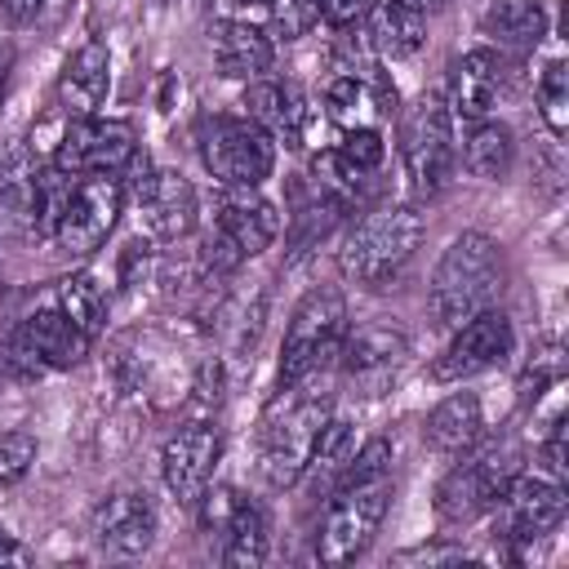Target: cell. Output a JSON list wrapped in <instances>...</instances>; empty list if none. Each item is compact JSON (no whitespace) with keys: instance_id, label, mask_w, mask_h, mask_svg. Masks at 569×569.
<instances>
[{"instance_id":"30bf717a","label":"cell","mask_w":569,"mask_h":569,"mask_svg":"<svg viewBox=\"0 0 569 569\" xmlns=\"http://www.w3.org/2000/svg\"><path fill=\"white\" fill-rule=\"evenodd\" d=\"M133 160H138L133 129L124 120H98V116L71 120L53 156V164L67 173H124Z\"/></svg>"},{"instance_id":"7c38bea8","label":"cell","mask_w":569,"mask_h":569,"mask_svg":"<svg viewBox=\"0 0 569 569\" xmlns=\"http://www.w3.org/2000/svg\"><path fill=\"white\" fill-rule=\"evenodd\" d=\"M560 516H565V489L560 480H542V476H516L493 502V520L507 542H533L551 533Z\"/></svg>"},{"instance_id":"d6a6232c","label":"cell","mask_w":569,"mask_h":569,"mask_svg":"<svg viewBox=\"0 0 569 569\" xmlns=\"http://www.w3.org/2000/svg\"><path fill=\"white\" fill-rule=\"evenodd\" d=\"M36 462V436L27 431H4L0 436V489L18 485Z\"/></svg>"},{"instance_id":"f35d334b","label":"cell","mask_w":569,"mask_h":569,"mask_svg":"<svg viewBox=\"0 0 569 569\" xmlns=\"http://www.w3.org/2000/svg\"><path fill=\"white\" fill-rule=\"evenodd\" d=\"M409 4H418V9H422V13H431V9H445V4H449V0H409Z\"/></svg>"},{"instance_id":"44dd1931","label":"cell","mask_w":569,"mask_h":569,"mask_svg":"<svg viewBox=\"0 0 569 569\" xmlns=\"http://www.w3.org/2000/svg\"><path fill=\"white\" fill-rule=\"evenodd\" d=\"M276 49L271 36L258 31L253 22H218L213 27V62L231 80H258L271 67Z\"/></svg>"},{"instance_id":"83f0119b","label":"cell","mask_w":569,"mask_h":569,"mask_svg":"<svg viewBox=\"0 0 569 569\" xmlns=\"http://www.w3.org/2000/svg\"><path fill=\"white\" fill-rule=\"evenodd\" d=\"M262 560H267V516H262V507L236 498L222 520V565L258 569Z\"/></svg>"},{"instance_id":"cb8c5ba5","label":"cell","mask_w":569,"mask_h":569,"mask_svg":"<svg viewBox=\"0 0 569 569\" xmlns=\"http://www.w3.org/2000/svg\"><path fill=\"white\" fill-rule=\"evenodd\" d=\"M356 427L347 422V418H329L325 427H320V436H316V449H311V458H307V467H302V476H307V485H311V498H329L338 485H342V476H347V467H351V458H356Z\"/></svg>"},{"instance_id":"f1b7e54d","label":"cell","mask_w":569,"mask_h":569,"mask_svg":"<svg viewBox=\"0 0 569 569\" xmlns=\"http://www.w3.org/2000/svg\"><path fill=\"white\" fill-rule=\"evenodd\" d=\"M49 302H53L76 329H84L89 338H93V333L102 329V320H107V293H102V284H98L89 271L58 280V289H53Z\"/></svg>"},{"instance_id":"603a6c76","label":"cell","mask_w":569,"mask_h":569,"mask_svg":"<svg viewBox=\"0 0 569 569\" xmlns=\"http://www.w3.org/2000/svg\"><path fill=\"white\" fill-rule=\"evenodd\" d=\"M480 31L507 53H529L547 36V9L538 0H493L480 18Z\"/></svg>"},{"instance_id":"2e32d148","label":"cell","mask_w":569,"mask_h":569,"mask_svg":"<svg viewBox=\"0 0 569 569\" xmlns=\"http://www.w3.org/2000/svg\"><path fill=\"white\" fill-rule=\"evenodd\" d=\"M342 369L356 387L365 391H382L387 382H396V373L405 369L409 360V338L387 329V325H360V329H347L342 338Z\"/></svg>"},{"instance_id":"4316f807","label":"cell","mask_w":569,"mask_h":569,"mask_svg":"<svg viewBox=\"0 0 569 569\" xmlns=\"http://www.w3.org/2000/svg\"><path fill=\"white\" fill-rule=\"evenodd\" d=\"M511 160H516V138H511V129L502 124V120H471L467 124V133H462V164H467V173L471 178H507V169H511Z\"/></svg>"},{"instance_id":"ac0fdd59","label":"cell","mask_w":569,"mask_h":569,"mask_svg":"<svg viewBox=\"0 0 569 569\" xmlns=\"http://www.w3.org/2000/svg\"><path fill=\"white\" fill-rule=\"evenodd\" d=\"M498 58L489 49H467L449 62V80H445V107L453 120L471 124L485 120L489 107L498 102Z\"/></svg>"},{"instance_id":"d4e9b609","label":"cell","mask_w":569,"mask_h":569,"mask_svg":"<svg viewBox=\"0 0 569 569\" xmlns=\"http://www.w3.org/2000/svg\"><path fill=\"white\" fill-rule=\"evenodd\" d=\"M107 84H111V58H107V49L98 40H89L84 49L71 53V62H67V71L58 80V93L76 116H93L102 107V98H107Z\"/></svg>"},{"instance_id":"ffe728a7","label":"cell","mask_w":569,"mask_h":569,"mask_svg":"<svg viewBox=\"0 0 569 569\" xmlns=\"http://www.w3.org/2000/svg\"><path fill=\"white\" fill-rule=\"evenodd\" d=\"M22 338L31 342V351L44 360V369H71V365H80L84 356H89V333L84 329H76L53 302H44L40 311H31L22 325Z\"/></svg>"},{"instance_id":"277c9868","label":"cell","mask_w":569,"mask_h":569,"mask_svg":"<svg viewBox=\"0 0 569 569\" xmlns=\"http://www.w3.org/2000/svg\"><path fill=\"white\" fill-rule=\"evenodd\" d=\"M516 476H520V449L511 440L467 449L462 462H453L445 471V480L436 485V516L445 525H467V520L493 511V502L502 498V489Z\"/></svg>"},{"instance_id":"e575fe53","label":"cell","mask_w":569,"mask_h":569,"mask_svg":"<svg viewBox=\"0 0 569 569\" xmlns=\"http://www.w3.org/2000/svg\"><path fill=\"white\" fill-rule=\"evenodd\" d=\"M365 9H369V0H320V13H325L333 27H347V22L365 18Z\"/></svg>"},{"instance_id":"d590c367","label":"cell","mask_w":569,"mask_h":569,"mask_svg":"<svg viewBox=\"0 0 569 569\" xmlns=\"http://www.w3.org/2000/svg\"><path fill=\"white\" fill-rule=\"evenodd\" d=\"M40 4H44V0H0V13H4L9 22H31V18L40 13Z\"/></svg>"},{"instance_id":"6da1fadb","label":"cell","mask_w":569,"mask_h":569,"mask_svg":"<svg viewBox=\"0 0 569 569\" xmlns=\"http://www.w3.org/2000/svg\"><path fill=\"white\" fill-rule=\"evenodd\" d=\"M498 293H502V249L480 231L453 236L431 271V293H427L436 325L458 329L471 316L489 311Z\"/></svg>"},{"instance_id":"f546056e","label":"cell","mask_w":569,"mask_h":569,"mask_svg":"<svg viewBox=\"0 0 569 569\" xmlns=\"http://www.w3.org/2000/svg\"><path fill=\"white\" fill-rule=\"evenodd\" d=\"M382 156H387V142H382V133H378V129H369V124H351V129L342 133L338 151H333L329 160L338 164V173H342V178L360 182V178L378 173Z\"/></svg>"},{"instance_id":"7402d4cb","label":"cell","mask_w":569,"mask_h":569,"mask_svg":"<svg viewBox=\"0 0 569 569\" xmlns=\"http://www.w3.org/2000/svg\"><path fill=\"white\" fill-rule=\"evenodd\" d=\"M365 27H369V44L378 49V58H409L422 44V9L409 0H369L365 9Z\"/></svg>"},{"instance_id":"4dcf8cb0","label":"cell","mask_w":569,"mask_h":569,"mask_svg":"<svg viewBox=\"0 0 569 569\" xmlns=\"http://www.w3.org/2000/svg\"><path fill=\"white\" fill-rule=\"evenodd\" d=\"M538 107H542L547 129L560 138L569 129V67L565 62H547V71L538 80Z\"/></svg>"},{"instance_id":"3957f363","label":"cell","mask_w":569,"mask_h":569,"mask_svg":"<svg viewBox=\"0 0 569 569\" xmlns=\"http://www.w3.org/2000/svg\"><path fill=\"white\" fill-rule=\"evenodd\" d=\"M418 244H422V213L413 204H387V209L365 213L342 236L338 271L351 284L382 289V284H391L413 262Z\"/></svg>"},{"instance_id":"8992f818","label":"cell","mask_w":569,"mask_h":569,"mask_svg":"<svg viewBox=\"0 0 569 569\" xmlns=\"http://www.w3.org/2000/svg\"><path fill=\"white\" fill-rule=\"evenodd\" d=\"M325 502L329 507H325V525H320V538H316V556L325 565H347L378 533V525L391 507V476L342 480Z\"/></svg>"},{"instance_id":"8fae6325","label":"cell","mask_w":569,"mask_h":569,"mask_svg":"<svg viewBox=\"0 0 569 569\" xmlns=\"http://www.w3.org/2000/svg\"><path fill=\"white\" fill-rule=\"evenodd\" d=\"M511 320L498 311V307H489V311H480V316H471L467 325H458L453 329V338H449V347L436 356V365H431V378L436 382H462V378H476V373H485V369H493L502 356H511Z\"/></svg>"},{"instance_id":"ba28073f","label":"cell","mask_w":569,"mask_h":569,"mask_svg":"<svg viewBox=\"0 0 569 569\" xmlns=\"http://www.w3.org/2000/svg\"><path fill=\"white\" fill-rule=\"evenodd\" d=\"M400 156H405V173L409 187L418 196H436L449 187L453 164H458V147H453V116L440 98H418L405 111L400 124Z\"/></svg>"},{"instance_id":"8d00e7d4","label":"cell","mask_w":569,"mask_h":569,"mask_svg":"<svg viewBox=\"0 0 569 569\" xmlns=\"http://www.w3.org/2000/svg\"><path fill=\"white\" fill-rule=\"evenodd\" d=\"M0 560H22V551H18V547H13L4 533H0Z\"/></svg>"},{"instance_id":"9c48e42d","label":"cell","mask_w":569,"mask_h":569,"mask_svg":"<svg viewBox=\"0 0 569 569\" xmlns=\"http://www.w3.org/2000/svg\"><path fill=\"white\" fill-rule=\"evenodd\" d=\"M120 209H124V178L120 173H76L67 209H62L49 240L67 253H93L111 236Z\"/></svg>"},{"instance_id":"5bb4252c","label":"cell","mask_w":569,"mask_h":569,"mask_svg":"<svg viewBox=\"0 0 569 569\" xmlns=\"http://www.w3.org/2000/svg\"><path fill=\"white\" fill-rule=\"evenodd\" d=\"M213 236L244 262V258H258L262 249H271V240L280 236V213L253 187H227L218 218H213Z\"/></svg>"},{"instance_id":"e0dca14e","label":"cell","mask_w":569,"mask_h":569,"mask_svg":"<svg viewBox=\"0 0 569 569\" xmlns=\"http://www.w3.org/2000/svg\"><path fill=\"white\" fill-rule=\"evenodd\" d=\"M138 218L151 240H182L196 227V191L178 169H156L138 182Z\"/></svg>"},{"instance_id":"484cf974","label":"cell","mask_w":569,"mask_h":569,"mask_svg":"<svg viewBox=\"0 0 569 569\" xmlns=\"http://www.w3.org/2000/svg\"><path fill=\"white\" fill-rule=\"evenodd\" d=\"M244 116L253 124H262L271 138H280L284 147H298L302 138V107H298V93L276 84V80H253L244 89Z\"/></svg>"},{"instance_id":"52a82bcc","label":"cell","mask_w":569,"mask_h":569,"mask_svg":"<svg viewBox=\"0 0 569 569\" xmlns=\"http://www.w3.org/2000/svg\"><path fill=\"white\" fill-rule=\"evenodd\" d=\"M200 160L222 187H262L276 169V138L249 116H213L200 124Z\"/></svg>"},{"instance_id":"5b68a950","label":"cell","mask_w":569,"mask_h":569,"mask_svg":"<svg viewBox=\"0 0 569 569\" xmlns=\"http://www.w3.org/2000/svg\"><path fill=\"white\" fill-rule=\"evenodd\" d=\"M347 338V302L338 289H311L284 329L280 342V382H307L311 373H320Z\"/></svg>"},{"instance_id":"9a60e30c","label":"cell","mask_w":569,"mask_h":569,"mask_svg":"<svg viewBox=\"0 0 569 569\" xmlns=\"http://www.w3.org/2000/svg\"><path fill=\"white\" fill-rule=\"evenodd\" d=\"M89 533H93L98 551H107V556H138V551H147L151 538H156V507H151V498L138 493V489L107 493V498L93 507Z\"/></svg>"},{"instance_id":"1f68e13d","label":"cell","mask_w":569,"mask_h":569,"mask_svg":"<svg viewBox=\"0 0 569 569\" xmlns=\"http://www.w3.org/2000/svg\"><path fill=\"white\" fill-rule=\"evenodd\" d=\"M271 4V36L302 40L320 22V0H267Z\"/></svg>"},{"instance_id":"d6986e66","label":"cell","mask_w":569,"mask_h":569,"mask_svg":"<svg viewBox=\"0 0 569 569\" xmlns=\"http://www.w3.org/2000/svg\"><path fill=\"white\" fill-rule=\"evenodd\" d=\"M480 436H485V409H480V400H476L471 391L445 396V400L427 413V422H422V440H427L436 453H445V458H462L467 449L480 445Z\"/></svg>"},{"instance_id":"7a4b0ae2","label":"cell","mask_w":569,"mask_h":569,"mask_svg":"<svg viewBox=\"0 0 569 569\" xmlns=\"http://www.w3.org/2000/svg\"><path fill=\"white\" fill-rule=\"evenodd\" d=\"M325 422H329V396L302 391V382H284V391L267 405L258 427V471L271 489H293L302 480V467Z\"/></svg>"},{"instance_id":"4fadbf2b","label":"cell","mask_w":569,"mask_h":569,"mask_svg":"<svg viewBox=\"0 0 569 569\" xmlns=\"http://www.w3.org/2000/svg\"><path fill=\"white\" fill-rule=\"evenodd\" d=\"M218 431L209 422H187L178 427L164 449H160V476H164V489L178 498V502H200V493L209 489L213 480V462H218Z\"/></svg>"},{"instance_id":"836d02e7","label":"cell","mask_w":569,"mask_h":569,"mask_svg":"<svg viewBox=\"0 0 569 569\" xmlns=\"http://www.w3.org/2000/svg\"><path fill=\"white\" fill-rule=\"evenodd\" d=\"M325 102H329V111H333L338 120L356 124L360 107H369V89H365V80H360V76H333V80H329V89H325Z\"/></svg>"},{"instance_id":"74e56055","label":"cell","mask_w":569,"mask_h":569,"mask_svg":"<svg viewBox=\"0 0 569 569\" xmlns=\"http://www.w3.org/2000/svg\"><path fill=\"white\" fill-rule=\"evenodd\" d=\"M9 58H13V53L0 49V98H4V80H9Z\"/></svg>"},{"instance_id":"ab89813d","label":"cell","mask_w":569,"mask_h":569,"mask_svg":"<svg viewBox=\"0 0 569 569\" xmlns=\"http://www.w3.org/2000/svg\"><path fill=\"white\" fill-rule=\"evenodd\" d=\"M249 4H267V0H249Z\"/></svg>"}]
</instances>
